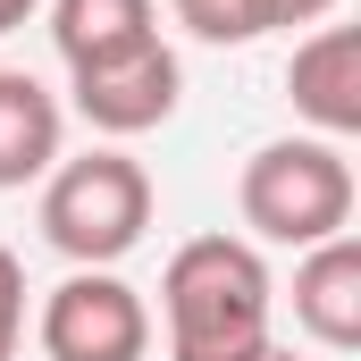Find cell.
<instances>
[{"label":"cell","instance_id":"6da1fadb","mask_svg":"<svg viewBox=\"0 0 361 361\" xmlns=\"http://www.w3.org/2000/svg\"><path fill=\"white\" fill-rule=\"evenodd\" d=\"M269 261L244 235H193L169 252L160 311H169V361H261L269 336Z\"/></svg>","mask_w":361,"mask_h":361},{"label":"cell","instance_id":"7a4b0ae2","mask_svg":"<svg viewBox=\"0 0 361 361\" xmlns=\"http://www.w3.org/2000/svg\"><path fill=\"white\" fill-rule=\"evenodd\" d=\"M235 210H244V227L261 244H294V252L345 235L353 227V160H345V143H328V135L261 143L244 160V177H235Z\"/></svg>","mask_w":361,"mask_h":361},{"label":"cell","instance_id":"3957f363","mask_svg":"<svg viewBox=\"0 0 361 361\" xmlns=\"http://www.w3.org/2000/svg\"><path fill=\"white\" fill-rule=\"evenodd\" d=\"M143 227H152V177L118 143H92L42 177V235L76 269H118L143 244Z\"/></svg>","mask_w":361,"mask_h":361},{"label":"cell","instance_id":"277c9868","mask_svg":"<svg viewBox=\"0 0 361 361\" xmlns=\"http://www.w3.org/2000/svg\"><path fill=\"white\" fill-rule=\"evenodd\" d=\"M34 336L51 361H143L152 353V302L118 269H68L42 294Z\"/></svg>","mask_w":361,"mask_h":361},{"label":"cell","instance_id":"5b68a950","mask_svg":"<svg viewBox=\"0 0 361 361\" xmlns=\"http://www.w3.org/2000/svg\"><path fill=\"white\" fill-rule=\"evenodd\" d=\"M68 92H76V118H85L92 135L126 143V135H152V126L177 118L185 68H177L169 42H143V51H126V59H109V68H76Z\"/></svg>","mask_w":361,"mask_h":361},{"label":"cell","instance_id":"8992f818","mask_svg":"<svg viewBox=\"0 0 361 361\" xmlns=\"http://www.w3.org/2000/svg\"><path fill=\"white\" fill-rule=\"evenodd\" d=\"M286 92H294V118H311V135L353 143L361 135V34L353 25L302 34L286 59Z\"/></svg>","mask_w":361,"mask_h":361},{"label":"cell","instance_id":"52a82bcc","mask_svg":"<svg viewBox=\"0 0 361 361\" xmlns=\"http://www.w3.org/2000/svg\"><path fill=\"white\" fill-rule=\"evenodd\" d=\"M294 328L319 353H353L361 345V235H328L294 261Z\"/></svg>","mask_w":361,"mask_h":361},{"label":"cell","instance_id":"ba28073f","mask_svg":"<svg viewBox=\"0 0 361 361\" xmlns=\"http://www.w3.org/2000/svg\"><path fill=\"white\" fill-rule=\"evenodd\" d=\"M51 42H59L68 76L76 68H109V59L160 42V8L152 0H51Z\"/></svg>","mask_w":361,"mask_h":361},{"label":"cell","instance_id":"9c48e42d","mask_svg":"<svg viewBox=\"0 0 361 361\" xmlns=\"http://www.w3.org/2000/svg\"><path fill=\"white\" fill-rule=\"evenodd\" d=\"M59 169V101L25 68H0V193H25Z\"/></svg>","mask_w":361,"mask_h":361},{"label":"cell","instance_id":"30bf717a","mask_svg":"<svg viewBox=\"0 0 361 361\" xmlns=\"http://www.w3.org/2000/svg\"><path fill=\"white\" fill-rule=\"evenodd\" d=\"M177 8V25L193 34V42H261L269 34V17H261V0H169Z\"/></svg>","mask_w":361,"mask_h":361},{"label":"cell","instance_id":"8fae6325","mask_svg":"<svg viewBox=\"0 0 361 361\" xmlns=\"http://www.w3.org/2000/svg\"><path fill=\"white\" fill-rule=\"evenodd\" d=\"M17 336H25V261L0 244V361H17Z\"/></svg>","mask_w":361,"mask_h":361},{"label":"cell","instance_id":"7c38bea8","mask_svg":"<svg viewBox=\"0 0 361 361\" xmlns=\"http://www.w3.org/2000/svg\"><path fill=\"white\" fill-rule=\"evenodd\" d=\"M336 8H345V0H261V17H269V25H328Z\"/></svg>","mask_w":361,"mask_h":361},{"label":"cell","instance_id":"4fadbf2b","mask_svg":"<svg viewBox=\"0 0 361 361\" xmlns=\"http://www.w3.org/2000/svg\"><path fill=\"white\" fill-rule=\"evenodd\" d=\"M34 8H42V0H0V34H17V25H25Z\"/></svg>","mask_w":361,"mask_h":361},{"label":"cell","instance_id":"5bb4252c","mask_svg":"<svg viewBox=\"0 0 361 361\" xmlns=\"http://www.w3.org/2000/svg\"><path fill=\"white\" fill-rule=\"evenodd\" d=\"M261 361H302V353H294V345H269V353H261Z\"/></svg>","mask_w":361,"mask_h":361}]
</instances>
